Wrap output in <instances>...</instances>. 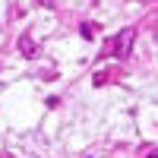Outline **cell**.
Segmentation results:
<instances>
[{"instance_id": "cell-4", "label": "cell", "mask_w": 158, "mask_h": 158, "mask_svg": "<svg viewBox=\"0 0 158 158\" xmlns=\"http://www.w3.org/2000/svg\"><path fill=\"white\" fill-rule=\"evenodd\" d=\"M38 3H41V6H48V10H51V6H54V0H38Z\"/></svg>"}, {"instance_id": "cell-1", "label": "cell", "mask_w": 158, "mask_h": 158, "mask_svg": "<svg viewBox=\"0 0 158 158\" xmlns=\"http://www.w3.org/2000/svg\"><path fill=\"white\" fill-rule=\"evenodd\" d=\"M130 41H133V29H123L117 38H111V41H108V51H114L117 57H123V48H127Z\"/></svg>"}, {"instance_id": "cell-2", "label": "cell", "mask_w": 158, "mask_h": 158, "mask_svg": "<svg viewBox=\"0 0 158 158\" xmlns=\"http://www.w3.org/2000/svg\"><path fill=\"white\" fill-rule=\"evenodd\" d=\"M19 54H22V57H38V44L32 41L29 35H22V38H19Z\"/></svg>"}, {"instance_id": "cell-3", "label": "cell", "mask_w": 158, "mask_h": 158, "mask_svg": "<svg viewBox=\"0 0 158 158\" xmlns=\"http://www.w3.org/2000/svg\"><path fill=\"white\" fill-rule=\"evenodd\" d=\"M82 38H95V25H92V22L82 25Z\"/></svg>"}]
</instances>
